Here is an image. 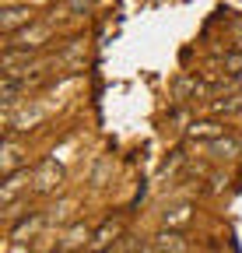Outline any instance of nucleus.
I'll return each instance as SVG.
<instances>
[{
	"mask_svg": "<svg viewBox=\"0 0 242 253\" xmlns=\"http://www.w3.org/2000/svg\"><path fill=\"white\" fill-rule=\"evenodd\" d=\"M151 246H158V250H165V253H186V250H190L186 236H183V232H175V229H162V232H155V236H151Z\"/></svg>",
	"mask_w": 242,
	"mask_h": 253,
	"instance_id": "nucleus-3",
	"label": "nucleus"
},
{
	"mask_svg": "<svg viewBox=\"0 0 242 253\" xmlns=\"http://www.w3.org/2000/svg\"><path fill=\"white\" fill-rule=\"evenodd\" d=\"M172 91H175V99H197V95H204L207 88H204L197 78H179V81L172 84Z\"/></svg>",
	"mask_w": 242,
	"mask_h": 253,
	"instance_id": "nucleus-9",
	"label": "nucleus"
},
{
	"mask_svg": "<svg viewBox=\"0 0 242 253\" xmlns=\"http://www.w3.org/2000/svg\"><path fill=\"white\" fill-rule=\"evenodd\" d=\"M207 151L214 155V158H239V155H242V144H239L235 137L221 134V137H214V141L207 144Z\"/></svg>",
	"mask_w": 242,
	"mask_h": 253,
	"instance_id": "nucleus-6",
	"label": "nucleus"
},
{
	"mask_svg": "<svg viewBox=\"0 0 242 253\" xmlns=\"http://www.w3.org/2000/svg\"><path fill=\"white\" fill-rule=\"evenodd\" d=\"M56 183H60V169H56V162H42L39 172H35V194H49Z\"/></svg>",
	"mask_w": 242,
	"mask_h": 253,
	"instance_id": "nucleus-7",
	"label": "nucleus"
},
{
	"mask_svg": "<svg viewBox=\"0 0 242 253\" xmlns=\"http://www.w3.org/2000/svg\"><path fill=\"white\" fill-rule=\"evenodd\" d=\"M18 162H21V148H18L14 137L7 134V144H4V176H7V172H18Z\"/></svg>",
	"mask_w": 242,
	"mask_h": 253,
	"instance_id": "nucleus-11",
	"label": "nucleus"
},
{
	"mask_svg": "<svg viewBox=\"0 0 242 253\" xmlns=\"http://www.w3.org/2000/svg\"><path fill=\"white\" fill-rule=\"evenodd\" d=\"M99 253H116V250H99Z\"/></svg>",
	"mask_w": 242,
	"mask_h": 253,
	"instance_id": "nucleus-15",
	"label": "nucleus"
},
{
	"mask_svg": "<svg viewBox=\"0 0 242 253\" xmlns=\"http://www.w3.org/2000/svg\"><path fill=\"white\" fill-rule=\"evenodd\" d=\"M183 221H190V204H179V208L165 211V225H169V229H172V225H183Z\"/></svg>",
	"mask_w": 242,
	"mask_h": 253,
	"instance_id": "nucleus-12",
	"label": "nucleus"
},
{
	"mask_svg": "<svg viewBox=\"0 0 242 253\" xmlns=\"http://www.w3.org/2000/svg\"><path fill=\"white\" fill-rule=\"evenodd\" d=\"M116 236H119V218H116V221L109 218V221H102V229L92 232V243H88V250H92V253H99V250H112Z\"/></svg>",
	"mask_w": 242,
	"mask_h": 253,
	"instance_id": "nucleus-4",
	"label": "nucleus"
},
{
	"mask_svg": "<svg viewBox=\"0 0 242 253\" xmlns=\"http://www.w3.org/2000/svg\"><path fill=\"white\" fill-rule=\"evenodd\" d=\"M221 134H225V126L214 123V120H204V123H193V126H190V137H193V141H207V144L214 141V137H221Z\"/></svg>",
	"mask_w": 242,
	"mask_h": 253,
	"instance_id": "nucleus-8",
	"label": "nucleus"
},
{
	"mask_svg": "<svg viewBox=\"0 0 242 253\" xmlns=\"http://www.w3.org/2000/svg\"><path fill=\"white\" fill-rule=\"evenodd\" d=\"M53 36V25L49 21H32V25H25L21 32H14V36H7V46H18V49H39L46 39Z\"/></svg>",
	"mask_w": 242,
	"mask_h": 253,
	"instance_id": "nucleus-1",
	"label": "nucleus"
},
{
	"mask_svg": "<svg viewBox=\"0 0 242 253\" xmlns=\"http://www.w3.org/2000/svg\"><path fill=\"white\" fill-rule=\"evenodd\" d=\"M88 4H92V0H70V11L77 14V11H88Z\"/></svg>",
	"mask_w": 242,
	"mask_h": 253,
	"instance_id": "nucleus-13",
	"label": "nucleus"
},
{
	"mask_svg": "<svg viewBox=\"0 0 242 253\" xmlns=\"http://www.w3.org/2000/svg\"><path fill=\"white\" fill-rule=\"evenodd\" d=\"M210 113H214V116H235V113H242V91L235 88V91L221 95V99H214V102H210Z\"/></svg>",
	"mask_w": 242,
	"mask_h": 253,
	"instance_id": "nucleus-5",
	"label": "nucleus"
},
{
	"mask_svg": "<svg viewBox=\"0 0 242 253\" xmlns=\"http://www.w3.org/2000/svg\"><path fill=\"white\" fill-rule=\"evenodd\" d=\"M39 225H42V214H32V218H28V214H25V218L18 221V225L11 229V239H14V243H21L25 236H32V232H35Z\"/></svg>",
	"mask_w": 242,
	"mask_h": 253,
	"instance_id": "nucleus-10",
	"label": "nucleus"
},
{
	"mask_svg": "<svg viewBox=\"0 0 242 253\" xmlns=\"http://www.w3.org/2000/svg\"><path fill=\"white\" fill-rule=\"evenodd\" d=\"M137 253H165V250H158V246H151V243H147V246H144V250H137Z\"/></svg>",
	"mask_w": 242,
	"mask_h": 253,
	"instance_id": "nucleus-14",
	"label": "nucleus"
},
{
	"mask_svg": "<svg viewBox=\"0 0 242 253\" xmlns=\"http://www.w3.org/2000/svg\"><path fill=\"white\" fill-rule=\"evenodd\" d=\"M35 21V11L32 4H4V11H0V28H4V36H14V32H21L25 25Z\"/></svg>",
	"mask_w": 242,
	"mask_h": 253,
	"instance_id": "nucleus-2",
	"label": "nucleus"
}]
</instances>
